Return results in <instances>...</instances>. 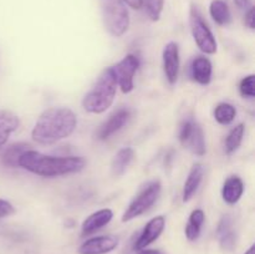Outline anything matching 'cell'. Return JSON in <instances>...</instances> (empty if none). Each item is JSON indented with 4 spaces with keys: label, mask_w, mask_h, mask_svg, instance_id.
Here are the masks:
<instances>
[{
    "label": "cell",
    "mask_w": 255,
    "mask_h": 254,
    "mask_svg": "<svg viewBox=\"0 0 255 254\" xmlns=\"http://www.w3.org/2000/svg\"><path fill=\"white\" fill-rule=\"evenodd\" d=\"M77 117L67 107H51L40 115L31 131V137L40 144H54L74 133Z\"/></svg>",
    "instance_id": "obj_1"
},
{
    "label": "cell",
    "mask_w": 255,
    "mask_h": 254,
    "mask_svg": "<svg viewBox=\"0 0 255 254\" xmlns=\"http://www.w3.org/2000/svg\"><path fill=\"white\" fill-rule=\"evenodd\" d=\"M17 166L37 176L54 178L82 171L86 161L80 156H47L30 148L20 156Z\"/></svg>",
    "instance_id": "obj_2"
},
{
    "label": "cell",
    "mask_w": 255,
    "mask_h": 254,
    "mask_svg": "<svg viewBox=\"0 0 255 254\" xmlns=\"http://www.w3.org/2000/svg\"><path fill=\"white\" fill-rule=\"evenodd\" d=\"M117 81L112 67H107L97 79L96 84L85 95L82 106L90 114H104L114 104Z\"/></svg>",
    "instance_id": "obj_3"
},
{
    "label": "cell",
    "mask_w": 255,
    "mask_h": 254,
    "mask_svg": "<svg viewBox=\"0 0 255 254\" xmlns=\"http://www.w3.org/2000/svg\"><path fill=\"white\" fill-rule=\"evenodd\" d=\"M102 21L114 37H120L128 30L129 14L124 0H100Z\"/></svg>",
    "instance_id": "obj_4"
},
{
    "label": "cell",
    "mask_w": 255,
    "mask_h": 254,
    "mask_svg": "<svg viewBox=\"0 0 255 254\" xmlns=\"http://www.w3.org/2000/svg\"><path fill=\"white\" fill-rule=\"evenodd\" d=\"M162 191V184L158 179L154 181H149L139 189L137 196L132 199L131 203L128 204L127 209L125 211L124 216H122V222L132 221V219L137 218V217L142 216L146 213L152 206L157 202L159 198V194Z\"/></svg>",
    "instance_id": "obj_5"
},
{
    "label": "cell",
    "mask_w": 255,
    "mask_h": 254,
    "mask_svg": "<svg viewBox=\"0 0 255 254\" xmlns=\"http://www.w3.org/2000/svg\"><path fill=\"white\" fill-rule=\"evenodd\" d=\"M189 25H191V31L193 35V39L196 41L197 46L204 54H216L217 52V40L214 37L213 32L209 29L208 24L204 21L201 11L196 5L191 6V12H189Z\"/></svg>",
    "instance_id": "obj_6"
},
{
    "label": "cell",
    "mask_w": 255,
    "mask_h": 254,
    "mask_svg": "<svg viewBox=\"0 0 255 254\" xmlns=\"http://www.w3.org/2000/svg\"><path fill=\"white\" fill-rule=\"evenodd\" d=\"M179 142L192 153L202 157L206 154V138L201 125L193 119H187L179 127Z\"/></svg>",
    "instance_id": "obj_7"
},
{
    "label": "cell",
    "mask_w": 255,
    "mask_h": 254,
    "mask_svg": "<svg viewBox=\"0 0 255 254\" xmlns=\"http://www.w3.org/2000/svg\"><path fill=\"white\" fill-rule=\"evenodd\" d=\"M139 67V59L136 55L128 54L115 66H112L117 85L121 87L124 94H129L133 90L134 74Z\"/></svg>",
    "instance_id": "obj_8"
},
{
    "label": "cell",
    "mask_w": 255,
    "mask_h": 254,
    "mask_svg": "<svg viewBox=\"0 0 255 254\" xmlns=\"http://www.w3.org/2000/svg\"><path fill=\"white\" fill-rule=\"evenodd\" d=\"M162 60H163V71L166 79L171 85H174L178 80L179 74V47L178 44L174 41L168 42L164 46L162 52Z\"/></svg>",
    "instance_id": "obj_9"
},
{
    "label": "cell",
    "mask_w": 255,
    "mask_h": 254,
    "mask_svg": "<svg viewBox=\"0 0 255 254\" xmlns=\"http://www.w3.org/2000/svg\"><path fill=\"white\" fill-rule=\"evenodd\" d=\"M119 247V238L114 236H99L87 239L79 247V254H107Z\"/></svg>",
    "instance_id": "obj_10"
},
{
    "label": "cell",
    "mask_w": 255,
    "mask_h": 254,
    "mask_svg": "<svg viewBox=\"0 0 255 254\" xmlns=\"http://www.w3.org/2000/svg\"><path fill=\"white\" fill-rule=\"evenodd\" d=\"M164 227H166V218L163 216H157L154 218H152L144 226L142 233L139 234L138 239L134 243V249L136 251L146 249L149 244H152L159 238V236L163 233Z\"/></svg>",
    "instance_id": "obj_11"
},
{
    "label": "cell",
    "mask_w": 255,
    "mask_h": 254,
    "mask_svg": "<svg viewBox=\"0 0 255 254\" xmlns=\"http://www.w3.org/2000/svg\"><path fill=\"white\" fill-rule=\"evenodd\" d=\"M131 119V111L128 109H120L117 110L115 114H112L109 117L107 121L100 126L99 131H97V138L105 141V139L110 138L112 134L119 132L127 122Z\"/></svg>",
    "instance_id": "obj_12"
},
{
    "label": "cell",
    "mask_w": 255,
    "mask_h": 254,
    "mask_svg": "<svg viewBox=\"0 0 255 254\" xmlns=\"http://www.w3.org/2000/svg\"><path fill=\"white\" fill-rule=\"evenodd\" d=\"M217 237H218L219 246L223 251H233L237 243V233L233 229V221L231 216H223L217 227Z\"/></svg>",
    "instance_id": "obj_13"
},
{
    "label": "cell",
    "mask_w": 255,
    "mask_h": 254,
    "mask_svg": "<svg viewBox=\"0 0 255 254\" xmlns=\"http://www.w3.org/2000/svg\"><path fill=\"white\" fill-rule=\"evenodd\" d=\"M112 217H114V212L110 208L100 209V211L90 214L81 226L82 236H89V234H92L99 231V229L104 228L105 226H107L111 222Z\"/></svg>",
    "instance_id": "obj_14"
},
{
    "label": "cell",
    "mask_w": 255,
    "mask_h": 254,
    "mask_svg": "<svg viewBox=\"0 0 255 254\" xmlns=\"http://www.w3.org/2000/svg\"><path fill=\"white\" fill-rule=\"evenodd\" d=\"M212 72H213V67L208 57L197 56L196 59H193L191 64V77L193 81L206 86L211 84Z\"/></svg>",
    "instance_id": "obj_15"
},
{
    "label": "cell",
    "mask_w": 255,
    "mask_h": 254,
    "mask_svg": "<svg viewBox=\"0 0 255 254\" xmlns=\"http://www.w3.org/2000/svg\"><path fill=\"white\" fill-rule=\"evenodd\" d=\"M204 176V167L201 163L193 164V167L189 171L188 177H187L186 182H184L183 186V194H182V199L183 202L191 201L192 197L196 194V192L198 191L199 186H201L202 181H203Z\"/></svg>",
    "instance_id": "obj_16"
},
{
    "label": "cell",
    "mask_w": 255,
    "mask_h": 254,
    "mask_svg": "<svg viewBox=\"0 0 255 254\" xmlns=\"http://www.w3.org/2000/svg\"><path fill=\"white\" fill-rule=\"evenodd\" d=\"M244 193L243 179L239 176H231L226 179L222 188V197L223 201L228 204L238 203Z\"/></svg>",
    "instance_id": "obj_17"
},
{
    "label": "cell",
    "mask_w": 255,
    "mask_h": 254,
    "mask_svg": "<svg viewBox=\"0 0 255 254\" xmlns=\"http://www.w3.org/2000/svg\"><path fill=\"white\" fill-rule=\"evenodd\" d=\"M20 126L19 117L11 111L0 110V148L9 139L10 134L16 131Z\"/></svg>",
    "instance_id": "obj_18"
},
{
    "label": "cell",
    "mask_w": 255,
    "mask_h": 254,
    "mask_svg": "<svg viewBox=\"0 0 255 254\" xmlns=\"http://www.w3.org/2000/svg\"><path fill=\"white\" fill-rule=\"evenodd\" d=\"M134 158V151L131 147H124V148L119 149L116 154H115L114 159H112L111 169L112 174L116 177L122 176V174L126 172V169L128 168V166L131 164V162Z\"/></svg>",
    "instance_id": "obj_19"
},
{
    "label": "cell",
    "mask_w": 255,
    "mask_h": 254,
    "mask_svg": "<svg viewBox=\"0 0 255 254\" xmlns=\"http://www.w3.org/2000/svg\"><path fill=\"white\" fill-rule=\"evenodd\" d=\"M204 219H206V216H204V212L202 209H194L188 218V223H187L186 229H184V233H186V237L188 241L196 242L199 238Z\"/></svg>",
    "instance_id": "obj_20"
},
{
    "label": "cell",
    "mask_w": 255,
    "mask_h": 254,
    "mask_svg": "<svg viewBox=\"0 0 255 254\" xmlns=\"http://www.w3.org/2000/svg\"><path fill=\"white\" fill-rule=\"evenodd\" d=\"M209 14L218 25H228L232 21L231 9L224 0H213L209 5Z\"/></svg>",
    "instance_id": "obj_21"
},
{
    "label": "cell",
    "mask_w": 255,
    "mask_h": 254,
    "mask_svg": "<svg viewBox=\"0 0 255 254\" xmlns=\"http://www.w3.org/2000/svg\"><path fill=\"white\" fill-rule=\"evenodd\" d=\"M244 132H246L244 124H238L229 131V133L226 137V141H224V152H226V154L231 156L241 147L242 142H243Z\"/></svg>",
    "instance_id": "obj_22"
},
{
    "label": "cell",
    "mask_w": 255,
    "mask_h": 254,
    "mask_svg": "<svg viewBox=\"0 0 255 254\" xmlns=\"http://www.w3.org/2000/svg\"><path fill=\"white\" fill-rule=\"evenodd\" d=\"M29 147L30 146L27 143H15L7 147L4 153H2V162H4V164L11 167V168L17 167V161H19L20 156L24 152H26L27 149H30Z\"/></svg>",
    "instance_id": "obj_23"
},
{
    "label": "cell",
    "mask_w": 255,
    "mask_h": 254,
    "mask_svg": "<svg viewBox=\"0 0 255 254\" xmlns=\"http://www.w3.org/2000/svg\"><path fill=\"white\" fill-rule=\"evenodd\" d=\"M237 116L236 107L228 102H221L214 109V119L221 125H229L234 121Z\"/></svg>",
    "instance_id": "obj_24"
},
{
    "label": "cell",
    "mask_w": 255,
    "mask_h": 254,
    "mask_svg": "<svg viewBox=\"0 0 255 254\" xmlns=\"http://www.w3.org/2000/svg\"><path fill=\"white\" fill-rule=\"evenodd\" d=\"M164 0H143V5L146 7V12L152 21L159 20L163 10Z\"/></svg>",
    "instance_id": "obj_25"
},
{
    "label": "cell",
    "mask_w": 255,
    "mask_h": 254,
    "mask_svg": "<svg viewBox=\"0 0 255 254\" xmlns=\"http://www.w3.org/2000/svg\"><path fill=\"white\" fill-rule=\"evenodd\" d=\"M239 91L243 97L254 99L255 97V76L253 74L244 77L239 84Z\"/></svg>",
    "instance_id": "obj_26"
},
{
    "label": "cell",
    "mask_w": 255,
    "mask_h": 254,
    "mask_svg": "<svg viewBox=\"0 0 255 254\" xmlns=\"http://www.w3.org/2000/svg\"><path fill=\"white\" fill-rule=\"evenodd\" d=\"M15 213V208L10 202L5 199H0V218H5Z\"/></svg>",
    "instance_id": "obj_27"
},
{
    "label": "cell",
    "mask_w": 255,
    "mask_h": 254,
    "mask_svg": "<svg viewBox=\"0 0 255 254\" xmlns=\"http://www.w3.org/2000/svg\"><path fill=\"white\" fill-rule=\"evenodd\" d=\"M254 6H251L248 10L246 11V19H244V21H246V25L249 27L251 30H254L255 29V17H254Z\"/></svg>",
    "instance_id": "obj_28"
},
{
    "label": "cell",
    "mask_w": 255,
    "mask_h": 254,
    "mask_svg": "<svg viewBox=\"0 0 255 254\" xmlns=\"http://www.w3.org/2000/svg\"><path fill=\"white\" fill-rule=\"evenodd\" d=\"M234 2H236V5L239 9L246 10V11L249 7L253 6V5H252V0H234Z\"/></svg>",
    "instance_id": "obj_29"
},
{
    "label": "cell",
    "mask_w": 255,
    "mask_h": 254,
    "mask_svg": "<svg viewBox=\"0 0 255 254\" xmlns=\"http://www.w3.org/2000/svg\"><path fill=\"white\" fill-rule=\"evenodd\" d=\"M124 2L132 9H141L143 6V0H124Z\"/></svg>",
    "instance_id": "obj_30"
},
{
    "label": "cell",
    "mask_w": 255,
    "mask_h": 254,
    "mask_svg": "<svg viewBox=\"0 0 255 254\" xmlns=\"http://www.w3.org/2000/svg\"><path fill=\"white\" fill-rule=\"evenodd\" d=\"M138 254H163L161 251H156V249H142L139 251Z\"/></svg>",
    "instance_id": "obj_31"
},
{
    "label": "cell",
    "mask_w": 255,
    "mask_h": 254,
    "mask_svg": "<svg viewBox=\"0 0 255 254\" xmlns=\"http://www.w3.org/2000/svg\"><path fill=\"white\" fill-rule=\"evenodd\" d=\"M254 251H255V247H254V246H252L251 248H249L248 251H247L246 253H244V254H254Z\"/></svg>",
    "instance_id": "obj_32"
}]
</instances>
